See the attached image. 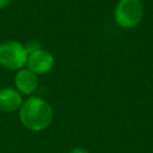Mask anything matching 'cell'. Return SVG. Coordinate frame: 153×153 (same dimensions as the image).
I'll return each mask as SVG.
<instances>
[{
    "label": "cell",
    "instance_id": "5b68a950",
    "mask_svg": "<svg viewBox=\"0 0 153 153\" xmlns=\"http://www.w3.org/2000/svg\"><path fill=\"white\" fill-rule=\"evenodd\" d=\"M22 105V98L17 90L13 88L0 89V110L4 112H12Z\"/></svg>",
    "mask_w": 153,
    "mask_h": 153
},
{
    "label": "cell",
    "instance_id": "52a82bcc",
    "mask_svg": "<svg viewBox=\"0 0 153 153\" xmlns=\"http://www.w3.org/2000/svg\"><path fill=\"white\" fill-rule=\"evenodd\" d=\"M24 46H25V48H26V51H27L28 55H30V53H35V51L41 49L40 44H39L37 41H32V42L27 43V44L24 45Z\"/></svg>",
    "mask_w": 153,
    "mask_h": 153
},
{
    "label": "cell",
    "instance_id": "9c48e42d",
    "mask_svg": "<svg viewBox=\"0 0 153 153\" xmlns=\"http://www.w3.org/2000/svg\"><path fill=\"white\" fill-rule=\"evenodd\" d=\"M70 153H88V152L82 148H76V149H74Z\"/></svg>",
    "mask_w": 153,
    "mask_h": 153
},
{
    "label": "cell",
    "instance_id": "8992f818",
    "mask_svg": "<svg viewBox=\"0 0 153 153\" xmlns=\"http://www.w3.org/2000/svg\"><path fill=\"white\" fill-rule=\"evenodd\" d=\"M15 83L20 92L24 94H30L37 89L38 78L32 70L22 69L16 76Z\"/></svg>",
    "mask_w": 153,
    "mask_h": 153
},
{
    "label": "cell",
    "instance_id": "ba28073f",
    "mask_svg": "<svg viewBox=\"0 0 153 153\" xmlns=\"http://www.w3.org/2000/svg\"><path fill=\"white\" fill-rule=\"evenodd\" d=\"M11 2H12V0H0V10L4 9V7H7Z\"/></svg>",
    "mask_w": 153,
    "mask_h": 153
},
{
    "label": "cell",
    "instance_id": "6da1fadb",
    "mask_svg": "<svg viewBox=\"0 0 153 153\" xmlns=\"http://www.w3.org/2000/svg\"><path fill=\"white\" fill-rule=\"evenodd\" d=\"M20 120L26 128L33 131H40L51 123L53 110L45 100L33 97L21 105Z\"/></svg>",
    "mask_w": 153,
    "mask_h": 153
},
{
    "label": "cell",
    "instance_id": "3957f363",
    "mask_svg": "<svg viewBox=\"0 0 153 153\" xmlns=\"http://www.w3.org/2000/svg\"><path fill=\"white\" fill-rule=\"evenodd\" d=\"M25 46L17 41H5L0 44V64L7 69H20L27 62Z\"/></svg>",
    "mask_w": 153,
    "mask_h": 153
},
{
    "label": "cell",
    "instance_id": "7a4b0ae2",
    "mask_svg": "<svg viewBox=\"0 0 153 153\" xmlns=\"http://www.w3.org/2000/svg\"><path fill=\"white\" fill-rule=\"evenodd\" d=\"M144 7L140 0H120L115 7L114 18L123 28L135 27L142 21Z\"/></svg>",
    "mask_w": 153,
    "mask_h": 153
},
{
    "label": "cell",
    "instance_id": "277c9868",
    "mask_svg": "<svg viewBox=\"0 0 153 153\" xmlns=\"http://www.w3.org/2000/svg\"><path fill=\"white\" fill-rule=\"evenodd\" d=\"M26 64L28 66V69L32 70L34 74H42L53 69L55 65V59L51 53L44 49H39L28 55Z\"/></svg>",
    "mask_w": 153,
    "mask_h": 153
}]
</instances>
